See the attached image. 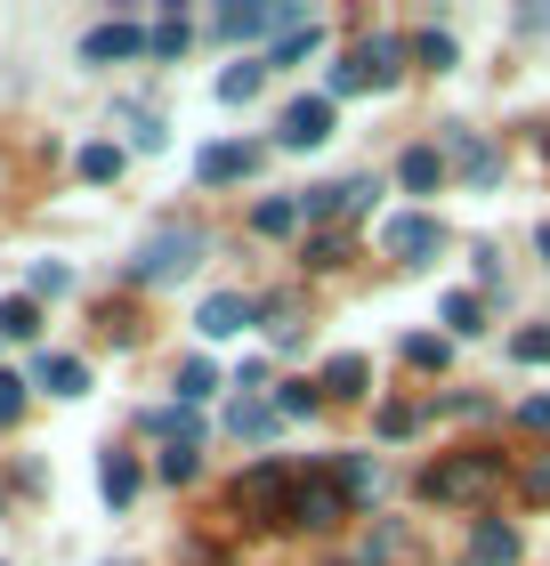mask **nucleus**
Listing matches in <instances>:
<instances>
[{
  "mask_svg": "<svg viewBox=\"0 0 550 566\" xmlns=\"http://www.w3.org/2000/svg\"><path fill=\"white\" fill-rule=\"evenodd\" d=\"M494 485H502V453H454L422 478V494L429 502H486Z\"/></svg>",
  "mask_w": 550,
  "mask_h": 566,
  "instance_id": "1",
  "label": "nucleus"
},
{
  "mask_svg": "<svg viewBox=\"0 0 550 566\" xmlns=\"http://www.w3.org/2000/svg\"><path fill=\"white\" fill-rule=\"evenodd\" d=\"M397 73H405V41H397V33H373V41H356L349 65H332V97H349V90H388Z\"/></svg>",
  "mask_w": 550,
  "mask_h": 566,
  "instance_id": "2",
  "label": "nucleus"
},
{
  "mask_svg": "<svg viewBox=\"0 0 550 566\" xmlns=\"http://www.w3.org/2000/svg\"><path fill=\"white\" fill-rule=\"evenodd\" d=\"M195 260H203V235H195V227H163V235L129 260V275H138V283H170V275H187Z\"/></svg>",
  "mask_w": 550,
  "mask_h": 566,
  "instance_id": "3",
  "label": "nucleus"
},
{
  "mask_svg": "<svg viewBox=\"0 0 550 566\" xmlns=\"http://www.w3.org/2000/svg\"><path fill=\"white\" fill-rule=\"evenodd\" d=\"M292 24H300V9H292V0H227V9H219V33H227V41L292 33Z\"/></svg>",
  "mask_w": 550,
  "mask_h": 566,
  "instance_id": "4",
  "label": "nucleus"
},
{
  "mask_svg": "<svg viewBox=\"0 0 550 566\" xmlns=\"http://www.w3.org/2000/svg\"><path fill=\"white\" fill-rule=\"evenodd\" d=\"M381 251H388V260H405V268H422L429 251H445V227H437L429 211H405V219L381 227Z\"/></svg>",
  "mask_w": 550,
  "mask_h": 566,
  "instance_id": "5",
  "label": "nucleus"
},
{
  "mask_svg": "<svg viewBox=\"0 0 550 566\" xmlns=\"http://www.w3.org/2000/svg\"><path fill=\"white\" fill-rule=\"evenodd\" d=\"M276 138L292 146V154L324 146V138H332V97H292V106H283V122H276Z\"/></svg>",
  "mask_w": 550,
  "mask_h": 566,
  "instance_id": "6",
  "label": "nucleus"
},
{
  "mask_svg": "<svg viewBox=\"0 0 550 566\" xmlns=\"http://www.w3.org/2000/svg\"><path fill=\"white\" fill-rule=\"evenodd\" d=\"M235 510H268V518H283V510H292V478H283L276 461H259V470L235 478Z\"/></svg>",
  "mask_w": 550,
  "mask_h": 566,
  "instance_id": "7",
  "label": "nucleus"
},
{
  "mask_svg": "<svg viewBox=\"0 0 550 566\" xmlns=\"http://www.w3.org/2000/svg\"><path fill=\"white\" fill-rule=\"evenodd\" d=\"M340 510H349V494L324 478H300L292 485V510H283V526H340Z\"/></svg>",
  "mask_w": 550,
  "mask_h": 566,
  "instance_id": "8",
  "label": "nucleus"
},
{
  "mask_svg": "<svg viewBox=\"0 0 550 566\" xmlns=\"http://www.w3.org/2000/svg\"><path fill=\"white\" fill-rule=\"evenodd\" d=\"M445 154L461 163V178H469V187H494V178H502V154H494L478 130H445Z\"/></svg>",
  "mask_w": 550,
  "mask_h": 566,
  "instance_id": "9",
  "label": "nucleus"
},
{
  "mask_svg": "<svg viewBox=\"0 0 550 566\" xmlns=\"http://www.w3.org/2000/svg\"><path fill=\"white\" fill-rule=\"evenodd\" d=\"M243 324H251V300H243V292H211V300L195 307V332H203V340H235Z\"/></svg>",
  "mask_w": 550,
  "mask_h": 566,
  "instance_id": "10",
  "label": "nucleus"
},
{
  "mask_svg": "<svg viewBox=\"0 0 550 566\" xmlns=\"http://www.w3.org/2000/svg\"><path fill=\"white\" fill-rule=\"evenodd\" d=\"M251 170H259L251 146H203V163H195L203 187H227V178H251Z\"/></svg>",
  "mask_w": 550,
  "mask_h": 566,
  "instance_id": "11",
  "label": "nucleus"
},
{
  "mask_svg": "<svg viewBox=\"0 0 550 566\" xmlns=\"http://www.w3.org/2000/svg\"><path fill=\"white\" fill-rule=\"evenodd\" d=\"M33 389H49V397H82V389H90V365H82V356H41V365H33Z\"/></svg>",
  "mask_w": 550,
  "mask_h": 566,
  "instance_id": "12",
  "label": "nucleus"
},
{
  "mask_svg": "<svg viewBox=\"0 0 550 566\" xmlns=\"http://www.w3.org/2000/svg\"><path fill=\"white\" fill-rule=\"evenodd\" d=\"M138 49H146L138 24H97V33L82 41V57H90V65H114V57H138Z\"/></svg>",
  "mask_w": 550,
  "mask_h": 566,
  "instance_id": "13",
  "label": "nucleus"
},
{
  "mask_svg": "<svg viewBox=\"0 0 550 566\" xmlns=\"http://www.w3.org/2000/svg\"><path fill=\"white\" fill-rule=\"evenodd\" d=\"M510 558H518V526L486 518V526H478V543H469V558H461V566H510Z\"/></svg>",
  "mask_w": 550,
  "mask_h": 566,
  "instance_id": "14",
  "label": "nucleus"
},
{
  "mask_svg": "<svg viewBox=\"0 0 550 566\" xmlns=\"http://www.w3.org/2000/svg\"><path fill=\"white\" fill-rule=\"evenodd\" d=\"M397 178L413 195H429V187H445V154L437 146H405V163H397Z\"/></svg>",
  "mask_w": 550,
  "mask_h": 566,
  "instance_id": "15",
  "label": "nucleus"
},
{
  "mask_svg": "<svg viewBox=\"0 0 550 566\" xmlns=\"http://www.w3.org/2000/svg\"><path fill=\"white\" fill-rule=\"evenodd\" d=\"M364 380H373L364 356H332V365H324V397H364Z\"/></svg>",
  "mask_w": 550,
  "mask_h": 566,
  "instance_id": "16",
  "label": "nucleus"
},
{
  "mask_svg": "<svg viewBox=\"0 0 550 566\" xmlns=\"http://www.w3.org/2000/svg\"><path fill=\"white\" fill-rule=\"evenodd\" d=\"M340 494H349V502H373V494H381V470H373L364 453H349V461H340Z\"/></svg>",
  "mask_w": 550,
  "mask_h": 566,
  "instance_id": "17",
  "label": "nucleus"
},
{
  "mask_svg": "<svg viewBox=\"0 0 550 566\" xmlns=\"http://www.w3.org/2000/svg\"><path fill=\"white\" fill-rule=\"evenodd\" d=\"M219 389V373H211V356H187V365H178V405H203Z\"/></svg>",
  "mask_w": 550,
  "mask_h": 566,
  "instance_id": "18",
  "label": "nucleus"
},
{
  "mask_svg": "<svg viewBox=\"0 0 550 566\" xmlns=\"http://www.w3.org/2000/svg\"><path fill=\"white\" fill-rule=\"evenodd\" d=\"M97 485H106V502H129V494H138V461H129V453H106Z\"/></svg>",
  "mask_w": 550,
  "mask_h": 566,
  "instance_id": "19",
  "label": "nucleus"
},
{
  "mask_svg": "<svg viewBox=\"0 0 550 566\" xmlns=\"http://www.w3.org/2000/svg\"><path fill=\"white\" fill-rule=\"evenodd\" d=\"M41 332V307L33 300H0V340H33Z\"/></svg>",
  "mask_w": 550,
  "mask_h": 566,
  "instance_id": "20",
  "label": "nucleus"
},
{
  "mask_svg": "<svg viewBox=\"0 0 550 566\" xmlns=\"http://www.w3.org/2000/svg\"><path fill=\"white\" fill-rule=\"evenodd\" d=\"M259 82H268V65H227L219 73V97H227V106H243V97H259Z\"/></svg>",
  "mask_w": 550,
  "mask_h": 566,
  "instance_id": "21",
  "label": "nucleus"
},
{
  "mask_svg": "<svg viewBox=\"0 0 550 566\" xmlns=\"http://www.w3.org/2000/svg\"><path fill=\"white\" fill-rule=\"evenodd\" d=\"M227 429H235V437H268V429H276V405H251V397H243V405L227 413Z\"/></svg>",
  "mask_w": 550,
  "mask_h": 566,
  "instance_id": "22",
  "label": "nucleus"
},
{
  "mask_svg": "<svg viewBox=\"0 0 550 566\" xmlns=\"http://www.w3.org/2000/svg\"><path fill=\"white\" fill-rule=\"evenodd\" d=\"M251 227H259V235H292V227H300V202H259Z\"/></svg>",
  "mask_w": 550,
  "mask_h": 566,
  "instance_id": "23",
  "label": "nucleus"
},
{
  "mask_svg": "<svg viewBox=\"0 0 550 566\" xmlns=\"http://www.w3.org/2000/svg\"><path fill=\"white\" fill-rule=\"evenodd\" d=\"M316 41H324L316 24H292V33L276 41V57H268V65H300V57H308V49H316Z\"/></svg>",
  "mask_w": 550,
  "mask_h": 566,
  "instance_id": "24",
  "label": "nucleus"
},
{
  "mask_svg": "<svg viewBox=\"0 0 550 566\" xmlns=\"http://www.w3.org/2000/svg\"><path fill=\"white\" fill-rule=\"evenodd\" d=\"M413 57H422V65H437V73H445V65H454V57H461V49H454V33H437V24H429V33H422V41H413Z\"/></svg>",
  "mask_w": 550,
  "mask_h": 566,
  "instance_id": "25",
  "label": "nucleus"
},
{
  "mask_svg": "<svg viewBox=\"0 0 550 566\" xmlns=\"http://www.w3.org/2000/svg\"><path fill=\"white\" fill-rule=\"evenodd\" d=\"M445 324H454V332H478V324H486V300H478V292H454V300H445Z\"/></svg>",
  "mask_w": 550,
  "mask_h": 566,
  "instance_id": "26",
  "label": "nucleus"
},
{
  "mask_svg": "<svg viewBox=\"0 0 550 566\" xmlns=\"http://www.w3.org/2000/svg\"><path fill=\"white\" fill-rule=\"evenodd\" d=\"M146 429H163V437H178V446H195V413H187V405H163V413H146Z\"/></svg>",
  "mask_w": 550,
  "mask_h": 566,
  "instance_id": "27",
  "label": "nucleus"
},
{
  "mask_svg": "<svg viewBox=\"0 0 550 566\" xmlns=\"http://www.w3.org/2000/svg\"><path fill=\"white\" fill-rule=\"evenodd\" d=\"M510 356H518V365H550V324H527L510 340Z\"/></svg>",
  "mask_w": 550,
  "mask_h": 566,
  "instance_id": "28",
  "label": "nucleus"
},
{
  "mask_svg": "<svg viewBox=\"0 0 550 566\" xmlns=\"http://www.w3.org/2000/svg\"><path fill=\"white\" fill-rule=\"evenodd\" d=\"M146 49H154V57H178V49H187V17H163L146 33Z\"/></svg>",
  "mask_w": 550,
  "mask_h": 566,
  "instance_id": "29",
  "label": "nucleus"
},
{
  "mask_svg": "<svg viewBox=\"0 0 550 566\" xmlns=\"http://www.w3.org/2000/svg\"><path fill=\"white\" fill-rule=\"evenodd\" d=\"M405 365H413V373L445 365V340H429V332H413V340H405Z\"/></svg>",
  "mask_w": 550,
  "mask_h": 566,
  "instance_id": "30",
  "label": "nucleus"
},
{
  "mask_svg": "<svg viewBox=\"0 0 550 566\" xmlns=\"http://www.w3.org/2000/svg\"><path fill=\"white\" fill-rule=\"evenodd\" d=\"M122 170V146H82V178H114Z\"/></svg>",
  "mask_w": 550,
  "mask_h": 566,
  "instance_id": "31",
  "label": "nucleus"
},
{
  "mask_svg": "<svg viewBox=\"0 0 550 566\" xmlns=\"http://www.w3.org/2000/svg\"><path fill=\"white\" fill-rule=\"evenodd\" d=\"M17 413H24V380L0 373V429H17Z\"/></svg>",
  "mask_w": 550,
  "mask_h": 566,
  "instance_id": "32",
  "label": "nucleus"
},
{
  "mask_svg": "<svg viewBox=\"0 0 550 566\" xmlns=\"http://www.w3.org/2000/svg\"><path fill=\"white\" fill-rule=\"evenodd\" d=\"M283 413H316V389H308V380H292V389L276 397V421H283Z\"/></svg>",
  "mask_w": 550,
  "mask_h": 566,
  "instance_id": "33",
  "label": "nucleus"
},
{
  "mask_svg": "<svg viewBox=\"0 0 550 566\" xmlns=\"http://www.w3.org/2000/svg\"><path fill=\"white\" fill-rule=\"evenodd\" d=\"M413 421H422L413 405H381V437H413Z\"/></svg>",
  "mask_w": 550,
  "mask_h": 566,
  "instance_id": "34",
  "label": "nucleus"
},
{
  "mask_svg": "<svg viewBox=\"0 0 550 566\" xmlns=\"http://www.w3.org/2000/svg\"><path fill=\"white\" fill-rule=\"evenodd\" d=\"M163 478L187 485V478H195V446H170V453H163Z\"/></svg>",
  "mask_w": 550,
  "mask_h": 566,
  "instance_id": "35",
  "label": "nucleus"
},
{
  "mask_svg": "<svg viewBox=\"0 0 550 566\" xmlns=\"http://www.w3.org/2000/svg\"><path fill=\"white\" fill-rule=\"evenodd\" d=\"M65 283H73V275H65L58 260H41V268H33V292H65Z\"/></svg>",
  "mask_w": 550,
  "mask_h": 566,
  "instance_id": "36",
  "label": "nucleus"
},
{
  "mask_svg": "<svg viewBox=\"0 0 550 566\" xmlns=\"http://www.w3.org/2000/svg\"><path fill=\"white\" fill-rule=\"evenodd\" d=\"M349 260V235H316V268H340Z\"/></svg>",
  "mask_w": 550,
  "mask_h": 566,
  "instance_id": "37",
  "label": "nucleus"
},
{
  "mask_svg": "<svg viewBox=\"0 0 550 566\" xmlns=\"http://www.w3.org/2000/svg\"><path fill=\"white\" fill-rule=\"evenodd\" d=\"M527 421H535V429H550V397H535V405H527Z\"/></svg>",
  "mask_w": 550,
  "mask_h": 566,
  "instance_id": "38",
  "label": "nucleus"
},
{
  "mask_svg": "<svg viewBox=\"0 0 550 566\" xmlns=\"http://www.w3.org/2000/svg\"><path fill=\"white\" fill-rule=\"evenodd\" d=\"M535 243H542V260H550V227H542V235H535Z\"/></svg>",
  "mask_w": 550,
  "mask_h": 566,
  "instance_id": "39",
  "label": "nucleus"
}]
</instances>
